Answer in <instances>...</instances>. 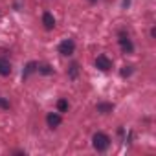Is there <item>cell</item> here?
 Segmentation results:
<instances>
[{
    "mask_svg": "<svg viewBox=\"0 0 156 156\" xmlns=\"http://www.w3.org/2000/svg\"><path fill=\"white\" fill-rule=\"evenodd\" d=\"M92 141H94V147H96L98 151H105V149L108 147V143H110L108 136L103 134V132H96L94 138H92Z\"/></svg>",
    "mask_w": 156,
    "mask_h": 156,
    "instance_id": "obj_1",
    "label": "cell"
},
{
    "mask_svg": "<svg viewBox=\"0 0 156 156\" xmlns=\"http://www.w3.org/2000/svg\"><path fill=\"white\" fill-rule=\"evenodd\" d=\"M96 66H98L99 70H103V72H108V70L112 68V61H110L107 55H98V59H96Z\"/></svg>",
    "mask_w": 156,
    "mask_h": 156,
    "instance_id": "obj_2",
    "label": "cell"
},
{
    "mask_svg": "<svg viewBox=\"0 0 156 156\" xmlns=\"http://www.w3.org/2000/svg\"><path fill=\"white\" fill-rule=\"evenodd\" d=\"M73 50H75V44H73V41H64V42H61V46H59V51L62 53V55H72L73 53Z\"/></svg>",
    "mask_w": 156,
    "mask_h": 156,
    "instance_id": "obj_3",
    "label": "cell"
},
{
    "mask_svg": "<svg viewBox=\"0 0 156 156\" xmlns=\"http://www.w3.org/2000/svg\"><path fill=\"white\" fill-rule=\"evenodd\" d=\"M42 24H44L46 30H53V28H55V19H53V15H51V13H44V15H42Z\"/></svg>",
    "mask_w": 156,
    "mask_h": 156,
    "instance_id": "obj_4",
    "label": "cell"
},
{
    "mask_svg": "<svg viewBox=\"0 0 156 156\" xmlns=\"http://www.w3.org/2000/svg\"><path fill=\"white\" fill-rule=\"evenodd\" d=\"M46 121H48V125L53 129V127H59L62 119H61V116H59V114H48V116H46Z\"/></svg>",
    "mask_w": 156,
    "mask_h": 156,
    "instance_id": "obj_5",
    "label": "cell"
},
{
    "mask_svg": "<svg viewBox=\"0 0 156 156\" xmlns=\"http://www.w3.org/2000/svg\"><path fill=\"white\" fill-rule=\"evenodd\" d=\"M11 73V64L6 59H0V75H9Z\"/></svg>",
    "mask_w": 156,
    "mask_h": 156,
    "instance_id": "obj_6",
    "label": "cell"
},
{
    "mask_svg": "<svg viewBox=\"0 0 156 156\" xmlns=\"http://www.w3.org/2000/svg\"><path fill=\"white\" fill-rule=\"evenodd\" d=\"M119 46H121V48H123V51H127V53H130V51L134 50V46H132L130 39H127V37H121V39H119Z\"/></svg>",
    "mask_w": 156,
    "mask_h": 156,
    "instance_id": "obj_7",
    "label": "cell"
},
{
    "mask_svg": "<svg viewBox=\"0 0 156 156\" xmlns=\"http://www.w3.org/2000/svg\"><path fill=\"white\" fill-rule=\"evenodd\" d=\"M112 108H114L112 103H99L98 105V112H110Z\"/></svg>",
    "mask_w": 156,
    "mask_h": 156,
    "instance_id": "obj_8",
    "label": "cell"
},
{
    "mask_svg": "<svg viewBox=\"0 0 156 156\" xmlns=\"http://www.w3.org/2000/svg\"><path fill=\"white\" fill-rule=\"evenodd\" d=\"M57 108H59V112H66L68 110V101L66 99H59L57 101Z\"/></svg>",
    "mask_w": 156,
    "mask_h": 156,
    "instance_id": "obj_9",
    "label": "cell"
},
{
    "mask_svg": "<svg viewBox=\"0 0 156 156\" xmlns=\"http://www.w3.org/2000/svg\"><path fill=\"white\" fill-rule=\"evenodd\" d=\"M35 70H37V64H35V62H30V64L26 66V72H24V77H28V75H30V73H33Z\"/></svg>",
    "mask_w": 156,
    "mask_h": 156,
    "instance_id": "obj_10",
    "label": "cell"
},
{
    "mask_svg": "<svg viewBox=\"0 0 156 156\" xmlns=\"http://www.w3.org/2000/svg\"><path fill=\"white\" fill-rule=\"evenodd\" d=\"M41 73H44V75H48V73H51V68H50L48 64H44V66H41Z\"/></svg>",
    "mask_w": 156,
    "mask_h": 156,
    "instance_id": "obj_11",
    "label": "cell"
},
{
    "mask_svg": "<svg viewBox=\"0 0 156 156\" xmlns=\"http://www.w3.org/2000/svg\"><path fill=\"white\" fill-rule=\"evenodd\" d=\"M130 73H132V68H130V66H125V68L121 70V75H123V77H127V75H130Z\"/></svg>",
    "mask_w": 156,
    "mask_h": 156,
    "instance_id": "obj_12",
    "label": "cell"
},
{
    "mask_svg": "<svg viewBox=\"0 0 156 156\" xmlns=\"http://www.w3.org/2000/svg\"><path fill=\"white\" fill-rule=\"evenodd\" d=\"M0 108H9V103L6 99H0Z\"/></svg>",
    "mask_w": 156,
    "mask_h": 156,
    "instance_id": "obj_13",
    "label": "cell"
},
{
    "mask_svg": "<svg viewBox=\"0 0 156 156\" xmlns=\"http://www.w3.org/2000/svg\"><path fill=\"white\" fill-rule=\"evenodd\" d=\"M75 73H77V64H72V70H70V75H72V77H75Z\"/></svg>",
    "mask_w": 156,
    "mask_h": 156,
    "instance_id": "obj_14",
    "label": "cell"
},
{
    "mask_svg": "<svg viewBox=\"0 0 156 156\" xmlns=\"http://www.w3.org/2000/svg\"><path fill=\"white\" fill-rule=\"evenodd\" d=\"M92 2H96V0H92Z\"/></svg>",
    "mask_w": 156,
    "mask_h": 156,
    "instance_id": "obj_15",
    "label": "cell"
}]
</instances>
